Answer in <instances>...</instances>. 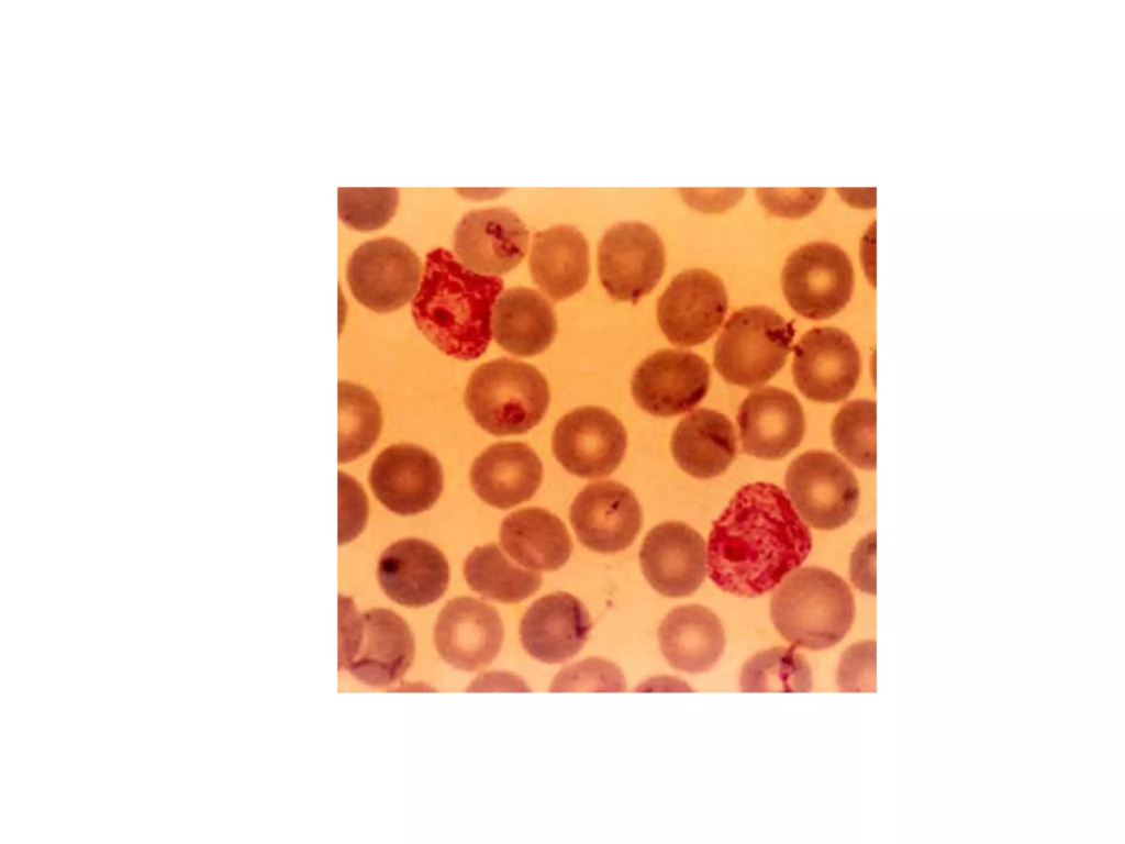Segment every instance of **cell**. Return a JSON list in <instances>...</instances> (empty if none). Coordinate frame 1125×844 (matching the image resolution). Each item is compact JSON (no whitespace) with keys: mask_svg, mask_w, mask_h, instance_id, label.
<instances>
[{"mask_svg":"<svg viewBox=\"0 0 1125 844\" xmlns=\"http://www.w3.org/2000/svg\"><path fill=\"white\" fill-rule=\"evenodd\" d=\"M705 359L690 351L664 348L642 360L632 378V393L646 412L672 417L693 409L710 386Z\"/></svg>","mask_w":1125,"mask_h":844,"instance_id":"12","label":"cell"},{"mask_svg":"<svg viewBox=\"0 0 1125 844\" xmlns=\"http://www.w3.org/2000/svg\"><path fill=\"white\" fill-rule=\"evenodd\" d=\"M542 478L541 459L528 445L520 442H500L489 446L476 457L470 470L477 496L499 509L531 499Z\"/></svg>","mask_w":1125,"mask_h":844,"instance_id":"23","label":"cell"},{"mask_svg":"<svg viewBox=\"0 0 1125 844\" xmlns=\"http://www.w3.org/2000/svg\"><path fill=\"white\" fill-rule=\"evenodd\" d=\"M786 487L798 513L815 529H837L857 512L858 481L833 453L809 451L799 455L787 469Z\"/></svg>","mask_w":1125,"mask_h":844,"instance_id":"7","label":"cell"},{"mask_svg":"<svg viewBox=\"0 0 1125 844\" xmlns=\"http://www.w3.org/2000/svg\"><path fill=\"white\" fill-rule=\"evenodd\" d=\"M598 262L608 293L615 300L636 301L657 285L664 273V244L644 223H619L603 234Z\"/></svg>","mask_w":1125,"mask_h":844,"instance_id":"11","label":"cell"},{"mask_svg":"<svg viewBox=\"0 0 1125 844\" xmlns=\"http://www.w3.org/2000/svg\"><path fill=\"white\" fill-rule=\"evenodd\" d=\"M824 189H758L761 203L781 216H802L812 211L824 196Z\"/></svg>","mask_w":1125,"mask_h":844,"instance_id":"36","label":"cell"},{"mask_svg":"<svg viewBox=\"0 0 1125 844\" xmlns=\"http://www.w3.org/2000/svg\"><path fill=\"white\" fill-rule=\"evenodd\" d=\"M662 655L672 668L703 673L720 659L725 633L719 618L699 604L670 611L658 629Z\"/></svg>","mask_w":1125,"mask_h":844,"instance_id":"24","label":"cell"},{"mask_svg":"<svg viewBox=\"0 0 1125 844\" xmlns=\"http://www.w3.org/2000/svg\"><path fill=\"white\" fill-rule=\"evenodd\" d=\"M745 453L764 459L782 458L803 438L804 413L798 398L781 388H757L742 401L737 413Z\"/></svg>","mask_w":1125,"mask_h":844,"instance_id":"20","label":"cell"},{"mask_svg":"<svg viewBox=\"0 0 1125 844\" xmlns=\"http://www.w3.org/2000/svg\"><path fill=\"white\" fill-rule=\"evenodd\" d=\"M726 311L727 293L723 281L701 268L673 277L657 304L661 331L679 346L705 342L720 327Z\"/></svg>","mask_w":1125,"mask_h":844,"instance_id":"13","label":"cell"},{"mask_svg":"<svg viewBox=\"0 0 1125 844\" xmlns=\"http://www.w3.org/2000/svg\"><path fill=\"white\" fill-rule=\"evenodd\" d=\"M811 548V532L786 492L772 484H748L713 523L709 575L726 592L760 596L795 570Z\"/></svg>","mask_w":1125,"mask_h":844,"instance_id":"1","label":"cell"},{"mask_svg":"<svg viewBox=\"0 0 1125 844\" xmlns=\"http://www.w3.org/2000/svg\"><path fill=\"white\" fill-rule=\"evenodd\" d=\"M642 509L635 495L615 481L586 486L570 508L578 540L597 553H615L635 541L642 526Z\"/></svg>","mask_w":1125,"mask_h":844,"instance_id":"16","label":"cell"},{"mask_svg":"<svg viewBox=\"0 0 1125 844\" xmlns=\"http://www.w3.org/2000/svg\"><path fill=\"white\" fill-rule=\"evenodd\" d=\"M528 230L509 209L468 212L454 234L458 262L478 274L495 276L516 266L525 256Z\"/></svg>","mask_w":1125,"mask_h":844,"instance_id":"18","label":"cell"},{"mask_svg":"<svg viewBox=\"0 0 1125 844\" xmlns=\"http://www.w3.org/2000/svg\"><path fill=\"white\" fill-rule=\"evenodd\" d=\"M876 532L864 537L851 556V579L861 591L876 595Z\"/></svg>","mask_w":1125,"mask_h":844,"instance_id":"37","label":"cell"},{"mask_svg":"<svg viewBox=\"0 0 1125 844\" xmlns=\"http://www.w3.org/2000/svg\"><path fill=\"white\" fill-rule=\"evenodd\" d=\"M377 576L383 592L394 602L421 608L433 603L446 590L449 567L433 544L405 538L387 547L378 562Z\"/></svg>","mask_w":1125,"mask_h":844,"instance_id":"22","label":"cell"},{"mask_svg":"<svg viewBox=\"0 0 1125 844\" xmlns=\"http://www.w3.org/2000/svg\"><path fill=\"white\" fill-rule=\"evenodd\" d=\"M500 543L516 563L538 570L559 569L572 551L564 522L542 508L522 509L508 515L501 524Z\"/></svg>","mask_w":1125,"mask_h":844,"instance_id":"27","label":"cell"},{"mask_svg":"<svg viewBox=\"0 0 1125 844\" xmlns=\"http://www.w3.org/2000/svg\"><path fill=\"white\" fill-rule=\"evenodd\" d=\"M464 575L474 591L505 603L523 601L542 585L538 571L514 565L495 544L476 547L465 562Z\"/></svg>","mask_w":1125,"mask_h":844,"instance_id":"29","label":"cell"},{"mask_svg":"<svg viewBox=\"0 0 1125 844\" xmlns=\"http://www.w3.org/2000/svg\"><path fill=\"white\" fill-rule=\"evenodd\" d=\"M337 192L339 219L359 231L383 226L398 203L394 188H339Z\"/></svg>","mask_w":1125,"mask_h":844,"instance_id":"33","label":"cell"},{"mask_svg":"<svg viewBox=\"0 0 1125 844\" xmlns=\"http://www.w3.org/2000/svg\"><path fill=\"white\" fill-rule=\"evenodd\" d=\"M549 400L545 376L535 366L508 357L477 367L465 390V404L475 422L497 436L534 427Z\"/></svg>","mask_w":1125,"mask_h":844,"instance_id":"4","label":"cell"},{"mask_svg":"<svg viewBox=\"0 0 1125 844\" xmlns=\"http://www.w3.org/2000/svg\"><path fill=\"white\" fill-rule=\"evenodd\" d=\"M860 370L857 346L838 327L812 329L794 346V382L813 401L844 400L854 390Z\"/></svg>","mask_w":1125,"mask_h":844,"instance_id":"14","label":"cell"},{"mask_svg":"<svg viewBox=\"0 0 1125 844\" xmlns=\"http://www.w3.org/2000/svg\"><path fill=\"white\" fill-rule=\"evenodd\" d=\"M837 682L842 691L876 690V642L857 643L844 652Z\"/></svg>","mask_w":1125,"mask_h":844,"instance_id":"35","label":"cell"},{"mask_svg":"<svg viewBox=\"0 0 1125 844\" xmlns=\"http://www.w3.org/2000/svg\"><path fill=\"white\" fill-rule=\"evenodd\" d=\"M592 628L589 613L575 596L557 591L534 601L524 613L520 635L535 659L557 664L573 657Z\"/></svg>","mask_w":1125,"mask_h":844,"instance_id":"21","label":"cell"},{"mask_svg":"<svg viewBox=\"0 0 1125 844\" xmlns=\"http://www.w3.org/2000/svg\"><path fill=\"white\" fill-rule=\"evenodd\" d=\"M627 444L622 422L597 406L578 407L557 422L553 451L559 464L581 478H599L614 471Z\"/></svg>","mask_w":1125,"mask_h":844,"instance_id":"10","label":"cell"},{"mask_svg":"<svg viewBox=\"0 0 1125 844\" xmlns=\"http://www.w3.org/2000/svg\"><path fill=\"white\" fill-rule=\"evenodd\" d=\"M434 641L447 664L472 671L497 657L503 641V626L498 611L488 603L471 597H458L449 600L441 611Z\"/></svg>","mask_w":1125,"mask_h":844,"instance_id":"19","label":"cell"},{"mask_svg":"<svg viewBox=\"0 0 1125 844\" xmlns=\"http://www.w3.org/2000/svg\"><path fill=\"white\" fill-rule=\"evenodd\" d=\"M770 615L784 640L820 651L848 633L855 617L854 596L833 571L804 567L792 571L775 592Z\"/></svg>","mask_w":1125,"mask_h":844,"instance_id":"3","label":"cell"},{"mask_svg":"<svg viewBox=\"0 0 1125 844\" xmlns=\"http://www.w3.org/2000/svg\"><path fill=\"white\" fill-rule=\"evenodd\" d=\"M421 274L420 259L406 244L382 237L354 251L346 276L359 303L376 312H390L413 299Z\"/></svg>","mask_w":1125,"mask_h":844,"instance_id":"9","label":"cell"},{"mask_svg":"<svg viewBox=\"0 0 1125 844\" xmlns=\"http://www.w3.org/2000/svg\"><path fill=\"white\" fill-rule=\"evenodd\" d=\"M639 562L646 580L660 595L689 596L706 575L705 542L686 523L664 522L647 533Z\"/></svg>","mask_w":1125,"mask_h":844,"instance_id":"17","label":"cell"},{"mask_svg":"<svg viewBox=\"0 0 1125 844\" xmlns=\"http://www.w3.org/2000/svg\"><path fill=\"white\" fill-rule=\"evenodd\" d=\"M876 418V401L859 399L845 403L832 424L836 449L860 469L877 467Z\"/></svg>","mask_w":1125,"mask_h":844,"instance_id":"32","label":"cell"},{"mask_svg":"<svg viewBox=\"0 0 1125 844\" xmlns=\"http://www.w3.org/2000/svg\"><path fill=\"white\" fill-rule=\"evenodd\" d=\"M492 330L495 341L504 349L514 355L531 356L550 345L557 322L552 304L538 291L514 287L497 299Z\"/></svg>","mask_w":1125,"mask_h":844,"instance_id":"28","label":"cell"},{"mask_svg":"<svg viewBox=\"0 0 1125 844\" xmlns=\"http://www.w3.org/2000/svg\"><path fill=\"white\" fill-rule=\"evenodd\" d=\"M626 682L617 666L600 658H588L561 670L550 691H624Z\"/></svg>","mask_w":1125,"mask_h":844,"instance_id":"34","label":"cell"},{"mask_svg":"<svg viewBox=\"0 0 1125 844\" xmlns=\"http://www.w3.org/2000/svg\"><path fill=\"white\" fill-rule=\"evenodd\" d=\"M811 676L809 664L794 646L772 647L745 663L739 685L744 692H809Z\"/></svg>","mask_w":1125,"mask_h":844,"instance_id":"31","label":"cell"},{"mask_svg":"<svg viewBox=\"0 0 1125 844\" xmlns=\"http://www.w3.org/2000/svg\"><path fill=\"white\" fill-rule=\"evenodd\" d=\"M502 288L500 277L469 270L450 252L436 248L426 256L412 315L438 349L474 359L490 342L491 310Z\"/></svg>","mask_w":1125,"mask_h":844,"instance_id":"2","label":"cell"},{"mask_svg":"<svg viewBox=\"0 0 1125 844\" xmlns=\"http://www.w3.org/2000/svg\"><path fill=\"white\" fill-rule=\"evenodd\" d=\"M370 488L390 511L410 515L430 509L443 490L437 458L412 444L391 445L377 456L369 473Z\"/></svg>","mask_w":1125,"mask_h":844,"instance_id":"15","label":"cell"},{"mask_svg":"<svg viewBox=\"0 0 1125 844\" xmlns=\"http://www.w3.org/2000/svg\"><path fill=\"white\" fill-rule=\"evenodd\" d=\"M346 601V606L341 603L339 667L367 686H390L413 662L411 629L393 611L371 609L358 613L353 602Z\"/></svg>","mask_w":1125,"mask_h":844,"instance_id":"5","label":"cell"},{"mask_svg":"<svg viewBox=\"0 0 1125 844\" xmlns=\"http://www.w3.org/2000/svg\"><path fill=\"white\" fill-rule=\"evenodd\" d=\"M589 251L583 234L571 225H556L538 232L530 256L532 277L555 301L584 287L589 275Z\"/></svg>","mask_w":1125,"mask_h":844,"instance_id":"26","label":"cell"},{"mask_svg":"<svg viewBox=\"0 0 1125 844\" xmlns=\"http://www.w3.org/2000/svg\"><path fill=\"white\" fill-rule=\"evenodd\" d=\"M338 395V462H350L369 451L382 424L374 395L360 385L341 380Z\"/></svg>","mask_w":1125,"mask_h":844,"instance_id":"30","label":"cell"},{"mask_svg":"<svg viewBox=\"0 0 1125 844\" xmlns=\"http://www.w3.org/2000/svg\"><path fill=\"white\" fill-rule=\"evenodd\" d=\"M793 335L792 323L775 310L743 308L729 316L714 345V367L729 384L759 386L783 367Z\"/></svg>","mask_w":1125,"mask_h":844,"instance_id":"6","label":"cell"},{"mask_svg":"<svg viewBox=\"0 0 1125 844\" xmlns=\"http://www.w3.org/2000/svg\"><path fill=\"white\" fill-rule=\"evenodd\" d=\"M783 295L790 307L809 319H826L849 301L854 269L848 255L837 245L817 242L791 253L781 274Z\"/></svg>","mask_w":1125,"mask_h":844,"instance_id":"8","label":"cell"},{"mask_svg":"<svg viewBox=\"0 0 1125 844\" xmlns=\"http://www.w3.org/2000/svg\"><path fill=\"white\" fill-rule=\"evenodd\" d=\"M734 426L723 413L701 408L682 419L671 437V453L679 467L695 478L724 473L736 456Z\"/></svg>","mask_w":1125,"mask_h":844,"instance_id":"25","label":"cell"}]
</instances>
